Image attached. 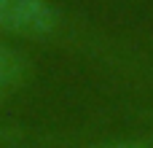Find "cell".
<instances>
[{
    "label": "cell",
    "mask_w": 153,
    "mask_h": 148,
    "mask_svg": "<svg viewBox=\"0 0 153 148\" xmlns=\"http://www.w3.org/2000/svg\"><path fill=\"white\" fill-rule=\"evenodd\" d=\"M59 27V13L48 0H0V32L19 38H48Z\"/></svg>",
    "instance_id": "obj_1"
},
{
    "label": "cell",
    "mask_w": 153,
    "mask_h": 148,
    "mask_svg": "<svg viewBox=\"0 0 153 148\" xmlns=\"http://www.w3.org/2000/svg\"><path fill=\"white\" fill-rule=\"evenodd\" d=\"M83 148H153V140H148V138H118V140H102V143H91Z\"/></svg>",
    "instance_id": "obj_3"
},
{
    "label": "cell",
    "mask_w": 153,
    "mask_h": 148,
    "mask_svg": "<svg viewBox=\"0 0 153 148\" xmlns=\"http://www.w3.org/2000/svg\"><path fill=\"white\" fill-rule=\"evenodd\" d=\"M27 75H30V67H27L24 57L16 49L0 43V102L8 100L27 81Z\"/></svg>",
    "instance_id": "obj_2"
}]
</instances>
